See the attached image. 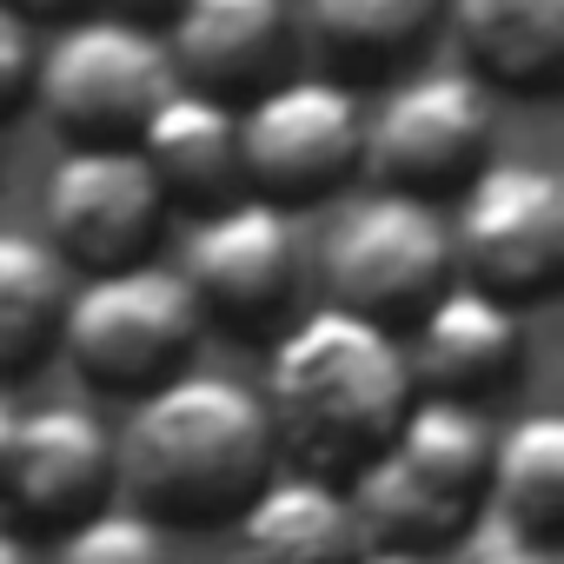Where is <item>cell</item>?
<instances>
[{"label": "cell", "mask_w": 564, "mask_h": 564, "mask_svg": "<svg viewBox=\"0 0 564 564\" xmlns=\"http://www.w3.org/2000/svg\"><path fill=\"white\" fill-rule=\"evenodd\" d=\"M54 564H173V538L140 505H100L61 531Z\"/></svg>", "instance_id": "44dd1931"}, {"label": "cell", "mask_w": 564, "mask_h": 564, "mask_svg": "<svg viewBox=\"0 0 564 564\" xmlns=\"http://www.w3.org/2000/svg\"><path fill=\"white\" fill-rule=\"evenodd\" d=\"M120 485L113 471V432L67 399L14 412L8 452H0V505L14 524L34 531H67L74 518L100 511L107 491Z\"/></svg>", "instance_id": "7c38bea8"}, {"label": "cell", "mask_w": 564, "mask_h": 564, "mask_svg": "<svg viewBox=\"0 0 564 564\" xmlns=\"http://www.w3.org/2000/svg\"><path fill=\"white\" fill-rule=\"evenodd\" d=\"M452 265L471 286L524 306L564 279V180L544 160H485L458 186Z\"/></svg>", "instance_id": "ba28073f"}, {"label": "cell", "mask_w": 564, "mask_h": 564, "mask_svg": "<svg viewBox=\"0 0 564 564\" xmlns=\"http://www.w3.org/2000/svg\"><path fill=\"white\" fill-rule=\"evenodd\" d=\"M491 419L485 405L419 392L399 425L346 471L352 518L366 544H412L445 551L485 511V465H491Z\"/></svg>", "instance_id": "3957f363"}, {"label": "cell", "mask_w": 564, "mask_h": 564, "mask_svg": "<svg viewBox=\"0 0 564 564\" xmlns=\"http://www.w3.org/2000/svg\"><path fill=\"white\" fill-rule=\"evenodd\" d=\"M452 34L491 94H551L564 74V0H452Z\"/></svg>", "instance_id": "e0dca14e"}, {"label": "cell", "mask_w": 564, "mask_h": 564, "mask_svg": "<svg viewBox=\"0 0 564 564\" xmlns=\"http://www.w3.org/2000/svg\"><path fill=\"white\" fill-rule=\"evenodd\" d=\"M34 54H41L34 21H21L14 8H0V120L34 100Z\"/></svg>", "instance_id": "603a6c76"}, {"label": "cell", "mask_w": 564, "mask_h": 564, "mask_svg": "<svg viewBox=\"0 0 564 564\" xmlns=\"http://www.w3.org/2000/svg\"><path fill=\"white\" fill-rule=\"evenodd\" d=\"M478 518H498L524 538L564 531V419L551 405H531L505 432H491L485 511Z\"/></svg>", "instance_id": "ac0fdd59"}, {"label": "cell", "mask_w": 564, "mask_h": 564, "mask_svg": "<svg viewBox=\"0 0 564 564\" xmlns=\"http://www.w3.org/2000/svg\"><path fill=\"white\" fill-rule=\"evenodd\" d=\"M498 140V94L471 67H419L366 113L359 173L392 193H452L465 186Z\"/></svg>", "instance_id": "52a82bcc"}, {"label": "cell", "mask_w": 564, "mask_h": 564, "mask_svg": "<svg viewBox=\"0 0 564 564\" xmlns=\"http://www.w3.org/2000/svg\"><path fill=\"white\" fill-rule=\"evenodd\" d=\"M0 8H14L21 21H67V14H87L94 0H0Z\"/></svg>", "instance_id": "cb8c5ba5"}, {"label": "cell", "mask_w": 564, "mask_h": 564, "mask_svg": "<svg viewBox=\"0 0 564 564\" xmlns=\"http://www.w3.org/2000/svg\"><path fill=\"white\" fill-rule=\"evenodd\" d=\"M173 87L160 28L100 8L67 14L34 54V100L67 147H133Z\"/></svg>", "instance_id": "277c9868"}, {"label": "cell", "mask_w": 564, "mask_h": 564, "mask_svg": "<svg viewBox=\"0 0 564 564\" xmlns=\"http://www.w3.org/2000/svg\"><path fill=\"white\" fill-rule=\"evenodd\" d=\"M300 14L293 0H173L160 14V47L173 80L213 100H246L286 74Z\"/></svg>", "instance_id": "5bb4252c"}, {"label": "cell", "mask_w": 564, "mask_h": 564, "mask_svg": "<svg viewBox=\"0 0 564 564\" xmlns=\"http://www.w3.org/2000/svg\"><path fill=\"white\" fill-rule=\"evenodd\" d=\"M352 564H445V551H412V544H366Z\"/></svg>", "instance_id": "d4e9b609"}, {"label": "cell", "mask_w": 564, "mask_h": 564, "mask_svg": "<svg viewBox=\"0 0 564 564\" xmlns=\"http://www.w3.org/2000/svg\"><path fill=\"white\" fill-rule=\"evenodd\" d=\"M74 293V265L21 226H0V372L34 366L67 313Z\"/></svg>", "instance_id": "d6986e66"}, {"label": "cell", "mask_w": 564, "mask_h": 564, "mask_svg": "<svg viewBox=\"0 0 564 564\" xmlns=\"http://www.w3.org/2000/svg\"><path fill=\"white\" fill-rule=\"evenodd\" d=\"M300 219L265 199V193H232L226 206H206L180 246V279L199 300L206 319H226L239 333L272 326L300 293Z\"/></svg>", "instance_id": "30bf717a"}, {"label": "cell", "mask_w": 564, "mask_h": 564, "mask_svg": "<svg viewBox=\"0 0 564 564\" xmlns=\"http://www.w3.org/2000/svg\"><path fill=\"white\" fill-rule=\"evenodd\" d=\"M0 564H34V551H28V538L14 524H0Z\"/></svg>", "instance_id": "4316f807"}, {"label": "cell", "mask_w": 564, "mask_h": 564, "mask_svg": "<svg viewBox=\"0 0 564 564\" xmlns=\"http://www.w3.org/2000/svg\"><path fill=\"white\" fill-rule=\"evenodd\" d=\"M458 279L452 265V226L432 199L366 186L352 193L319 239V286L326 306H346L379 326H405L432 293H445Z\"/></svg>", "instance_id": "8992f818"}, {"label": "cell", "mask_w": 564, "mask_h": 564, "mask_svg": "<svg viewBox=\"0 0 564 564\" xmlns=\"http://www.w3.org/2000/svg\"><path fill=\"white\" fill-rule=\"evenodd\" d=\"M452 551L458 557H445V564H564L557 538H524V531H511L498 518H478Z\"/></svg>", "instance_id": "7402d4cb"}, {"label": "cell", "mask_w": 564, "mask_h": 564, "mask_svg": "<svg viewBox=\"0 0 564 564\" xmlns=\"http://www.w3.org/2000/svg\"><path fill=\"white\" fill-rule=\"evenodd\" d=\"M113 471L160 524H232V511L279 471V452L252 386L186 366L133 399L113 432Z\"/></svg>", "instance_id": "7a4b0ae2"}, {"label": "cell", "mask_w": 564, "mask_h": 564, "mask_svg": "<svg viewBox=\"0 0 564 564\" xmlns=\"http://www.w3.org/2000/svg\"><path fill=\"white\" fill-rule=\"evenodd\" d=\"M100 14H127V21H147V28H160V14L173 8V0H94Z\"/></svg>", "instance_id": "484cf974"}, {"label": "cell", "mask_w": 564, "mask_h": 564, "mask_svg": "<svg viewBox=\"0 0 564 564\" xmlns=\"http://www.w3.org/2000/svg\"><path fill=\"white\" fill-rule=\"evenodd\" d=\"M140 160L153 166L166 206H226L232 193H246V166H239V107L232 100H213V94H193V87H173L153 120L140 127Z\"/></svg>", "instance_id": "2e32d148"}, {"label": "cell", "mask_w": 564, "mask_h": 564, "mask_svg": "<svg viewBox=\"0 0 564 564\" xmlns=\"http://www.w3.org/2000/svg\"><path fill=\"white\" fill-rule=\"evenodd\" d=\"M293 14L319 47L372 67L425 41V28L438 21V0H293Z\"/></svg>", "instance_id": "ffe728a7"}, {"label": "cell", "mask_w": 564, "mask_h": 564, "mask_svg": "<svg viewBox=\"0 0 564 564\" xmlns=\"http://www.w3.org/2000/svg\"><path fill=\"white\" fill-rule=\"evenodd\" d=\"M166 213L173 206L140 147H67L41 180V239L87 272L147 259Z\"/></svg>", "instance_id": "8fae6325"}, {"label": "cell", "mask_w": 564, "mask_h": 564, "mask_svg": "<svg viewBox=\"0 0 564 564\" xmlns=\"http://www.w3.org/2000/svg\"><path fill=\"white\" fill-rule=\"evenodd\" d=\"M366 107L333 74H279L246 94L239 107V166L246 193H265L279 206L326 199L359 173Z\"/></svg>", "instance_id": "9c48e42d"}, {"label": "cell", "mask_w": 564, "mask_h": 564, "mask_svg": "<svg viewBox=\"0 0 564 564\" xmlns=\"http://www.w3.org/2000/svg\"><path fill=\"white\" fill-rule=\"evenodd\" d=\"M366 531L339 478L272 471L232 511V564H352Z\"/></svg>", "instance_id": "9a60e30c"}, {"label": "cell", "mask_w": 564, "mask_h": 564, "mask_svg": "<svg viewBox=\"0 0 564 564\" xmlns=\"http://www.w3.org/2000/svg\"><path fill=\"white\" fill-rule=\"evenodd\" d=\"M252 392L272 425V452L319 478H346L419 399L405 339L346 306L300 313L265 346V379Z\"/></svg>", "instance_id": "6da1fadb"}, {"label": "cell", "mask_w": 564, "mask_h": 564, "mask_svg": "<svg viewBox=\"0 0 564 564\" xmlns=\"http://www.w3.org/2000/svg\"><path fill=\"white\" fill-rule=\"evenodd\" d=\"M199 333H206V313L186 293V279L173 265L133 259V265H107V272L74 279L54 346L74 359V372L87 386L140 399L147 386L193 366Z\"/></svg>", "instance_id": "5b68a950"}, {"label": "cell", "mask_w": 564, "mask_h": 564, "mask_svg": "<svg viewBox=\"0 0 564 564\" xmlns=\"http://www.w3.org/2000/svg\"><path fill=\"white\" fill-rule=\"evenodd\" d=\"M405 326H412L405 366H412L419 392L485 405L491 392L518 386V372H524V319H518V306L471 286V279H452V286L432 293Z\"/></svg>", "instance_id": "4fadbf2b"}]
</instances>
